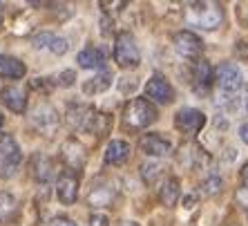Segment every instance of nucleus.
<instances>
[{
	"mask_svg": "<svg viewBox=\"0 0 248 226\" xmlns=\"http://www.w3.org/2000/svg\"><path fill=\"white\" fill-rule=\"evenodd\" d=\"M186 18L195 27L213 32L224 25V9L219 2H190L186 7Z\"/></svg>",
	"mask_w": 248,
	"mask_h": 226,
	"instance_id": "1",
	"label": "nucleus"
},
{
	"mask_svg": "<svg viewBox=\"0 0 248 226\" xmlns=\"http://www.w3.org/2000/svg\"><path fill=\"white\" fill-rule=\"evenodd\" d=\"M156 119H159V112H156L155 103L143 97L132 99L123 108V126L130 130H143V128L152 126Z\"/></svg>",
	"mask_w": 248,
	"mask_h": 226,
	"instance_id": "2",
	"label": "nucleus"
},
{
	"mask_svg": "<svg viewBox=\"0 0 248 226\" xmlns=\"http://www.w3.org/2000/svg\"><path fill=\"white\" fill-rule=\"evenodd\" d=\"M215 74H217V85H219V92H221V103L228 105V103H235V97L237 92L244 87V74L242 70L237 67L235 63H221L217 70H215Z\"/></svg>",
	"mask_w": 248,
	"mask_h": 226,
	"instance_id": "3",
	"label": "nucleus"
},
{
	"mask_svg": "<svg viewBox=\"0 0 248 226\" xmlns=\"http://www.w3.org/2000/svg\"><path fill=\"white\" fill-rule=\"evenodd\" d=\"M114 61L123 70L139 67V63H141V52H139L137 38L130 32H119L114 36Z\"/></svg>",
	"mask_w": 248,
	"mask_h": 226,
	"instance_id": "4",
	"label": "nucleus"
},
{
	"mask_svg": "<svg viewBox=\"0 0 248 226\" xmlns=\"http://www.w3.org/2000/svg\"><path fill=\"white\" fill-rule=\"evenodd\" d=\"M116 193H119V186H116V179L112 177H96L92 181V188L87 193V204L94 206V209H101V206H110L116 199Z\"/></svg>",
	"mask_w": 248,
	"mask_h": 226,
	"instance_id": "5",
	"label": "nucleus"
},
{
	"mask_svg": "<svg viewBox=\"0 0 248 226\" xmlns=\"http://www.w3.org/2000/svg\"><path fill=\"white\" fill-rule=\"evenodd\" d=\"M20 159H23V152H20V145L14 139L9 132H0V168L2 175H14L16 168L20 166Z\"/></svg>",
	"mask_w": 248,
	"mask_h": 226,
	"instance_id": "6",
	"label": "nucleus"
},
{
	"mask_svg": "<svg viewBox=\"0 0 248 226\" xmlns=\"http://www.w3.org/2000/svg\"><path fill=\"white\" fill-rule=\"evenodd\" d=\"M172 45H174V49H177V54H179L181 58H186V61H199L203 54L202 38H199L195 32H188V29H181V32L174 34Z\"/></svg>",
	"mask_w": 248,
	"mask_h": 226,
	"instance_id": "7",
	"label": "nucleus"
},
{
	"mask_svg": "<svg viewBox=\"0 0 248 226\" xmlns=\"http://www.w3.org/2000/svg\"><path fill=\"white\" fill-rule=\"evenodd\" d=\"M78 188H81V179H78V173L74 170H63V173L58 175L56 179V197L61 204L65 206H72L78 197Z\"/></svg>",
	"mask_w": 248,
	"mask_h": 226,
	"instance_id": "8",
	"label": "nucleus"
},
{
	"mask_svg": "<svg viewBox=\"0 0 248 226\" xmlns=\"http://www.w3.org/2000/svg\"><path fill=\"white\" fill-rule=\"evenodd\" d=\"M206 126V114L197 108H181L174 114V128L184 134H197Z\"/></svg>",
	"mask_w": 248,
	"mask_h": 226,
	"instance_id": "9",
	"label": "nucleus"
},
{
	"mask_svg": "<svg viewBox=\"0 0 248 226\" xmlns=\"http://www.w3.org/2000/svg\"><path fill=\"white\" fill-rule=\"evenodd\" d=\"M145 97H148V101H155V103L170 105L174 101V87L170 85L166 76L155 74L145 83Z\"/></svg>",
	"mask_w": 248,
	"mask_h": 226,
	"instance_id": "10",
	"label": "nucleus"
},
{
	"mask_svg": "<svg viewBox=\"0 0 248 226\" xmlns=\"http://www.w3.org/2000/svg\"><path fill=\"white\" fill-rule=\"evenodd\" d=\"M139 148H141L143 155H148V157H168L170 152H172V144H170V139H166V137L159 134V132L143 134L141 141H139Z\"/></svg>",
	"mask_w": 248,
	"mask_h": 226,
	"instance_id": "11",
	"label": "nucleus"
},
{
	"mask_svg": "<svg viewBox=\"0 0 248 226\" xmlns=\"http://www.w3.org/2000/svg\"><path fill=\"white\" fill-rule=\"evenodd\" d=\"M29 168H31V175H34V179L38 184H49L56 177V163H54V159L47 155H41V152H36L31 157Z\"/></svg>",
	"mask_w": 248,
	"mask_h": 226,
	"instance_id": "12",
	"label": "nucleus"
},
{
	"mask_svg": "<svg viewBox=\"0 0 248 226\" xmlns=\"http://www.w3.org/2000/svg\"><path fill=\"white\" fill-rule=\"evenodd\" d=\"M94 110L92 105H83V103H69L67 108V123L69 128H76V130H90L94 121Z\"/></svg>",
	"mask_w": 248,
	"mask_h": 226,
	"instance_id": "13",
	"label": "nucleus"
},
{
	"mask_svg": "<svg viewBox=\"0 0 248 226\" xmlns=\"http://www.w3.org/2000/svg\"><path fill=\"white\" fill-rule=\"evenodd\" d=\"M215 79H217V74H215L213 65L208 63V61H197L195 70H192V85H195V92L197 94H206L210 87H213Z\"/></svg>",
	"mask_w": 248,
	"mask_h": 226,
	"instance_id": "14",
	"label": "nucleus"
},
{
	"mask_svg": "<svg viewBox=\"0 0 248 226\" xmlns=\"http://www.w3.org/2000/svg\"><path fill=\"white\" fill-rule=\"evenodd\" d=\"M61 157H63V161L69 166V170H81L87 161V152L81 144L76 139H67L61 148Z\"/></svg>",
	"mask_w": 248,
	"mask_h": 226,
	"instance_id": "15",
	"label": "nucleus"
},
{
	"mask_svg": "<svg viewBox=\"0 0 248 226\" xmlns=\"http://www.w3.org/2000/svg\"><path fill=\"white\" fill-rule=\"evenodd\" d=\"M31 45H34L36 49H47V52L56 54V56L67 52V41H65L63 36L54 34V32H41V34H36L34 38H31Z\"/></svg>",
	"mask_w": 248,
	"mask_h": 226,
	"instance_id": "16",
	"label": "nucleus"
},
{
	"mask_svg": "<svg viewBox=\"0 0 248 226\" xmlns=\"http://www.w3.org/2000/svg\"><path fill=\"white\" fill-rule=\"evenodd\" d=\"M0 99H2V103H5L9 110L16 112V114H23V112L27 110V94H25L23 87H18V85L2 87V90H0Z\"/></svg>",
	"mask_w": 248,
	"mask_h": 226,
	"instance_id": "17",
	"label": "nucleus"
},
{
	"mask_svg": "<svg viewBox=\"0 0 248 226\" xmlns=\"http://www.w3.org/2000/svg\"><path fill=\"white\" fill-rule=\"evenodd\" d=\"M130 157V144L123 139H112L105 148V163L108 166H121Z\"/></svg>",
	"mask_w": 248,
	"mask_h": 226,
	"instance_id": "18",
	"label": "nucleus"
},
{
	"mask_svg": "<svg viewBox=\"0 0 248 226\" xmlns=\"http://www.w3.org/2000/svg\"><path fill=\"white\" fill-rule=\"evenodd\" d=\"M31 121H34V126L38 128V130H45V132L49 134L54 128L58 126V114L52 105H41V108H36V112L31 114Z\"/></svg>",
	"mask_w": 248,
	"mask_h": 226,
	"instance_id": "19",
	"label": "nucleus"
},
{
	"mask_svg": "<svg viewBox=\"0 0 248 226\" xmlns=\"http://www.w3.org/2000/svg\"><path fill=\"white\" fill-rule=\"evenodd\" d=\"M78 65L83 70H105V54L98 47H85L78 52Z\"/></svg>",
	"mask_w": 248,
	"mask_h": 226,
	"instance_id": "20",
	"label": "nucleus"
},
{
	"mask_svg": "<svg viewBox=\"0 0 248 226\" xmlns=\"http://www.w3.org/2000/svg\"><path fill=\"white\" fill-rule=\"evenodd\" d=\"M25 74H27V67H25L23 61H18L16 56L0 54V76H7V79H23Z\"/></svg>",
	"mask_w": 248,
	"mask_h": 226,
	"instance_id": "21",
	"label": "nucleus"
},
{
	"mask_svg": "<svg viewBox=\"0 0 248 226\" xmlns=\"http://www.w3.org/2000/svg\"><path fill=\"white\" fill-rule=\"evenodd\" d=\"M110 85H112V72L101 70L98 74H94V79H87V81L83 83V94L94 97V94L105 92Z\"/></svg>",
	"mask_w": 248,
	"mask_h": 226,
	"instance_id": "22",
	"label": "nucleus"
},
{
	"mask_svg": "<svg viewBox=\"0 0 248 226\" xmlns=\"http://www.w3.org/2000/svg\"><path fill=\"white\" fill-rule=\"evenodd\" d=\"M186 159V163L190 166V168H199L202 163H208L210 161V157L203 152L202 145H197V144H188L181 148V161Z\"/></svg>",
	"mask_w": 248,
	"mask_h": 226,
	"instance_id": "23",
	"label": "nucleus"
},
{
	"mask_svg": "<svg viewBox=\"0 0 248 226\" xmlns=\"http://www.w3.org/2000/svg\"><path fill=\"white\" fill-rule=\"evenodd\" d=\"M179 195H181L179 179H177V177H168V179L161 184V191H159V199H161V204H166V206H174V204L179 202Z\"/></svg>",
	"mask_w": 248,
	"mask_h": 226,
	"instance_id": "24",
	"label": "nucleus"
},
{
	"mask_svg": "<svg viewBox=\"0 0 248 226\" xmlns=\"http://www.w3.org/2000/svg\"><path fill=\"white\" fill-rule=\"evenodd\" d=\"M16 210H18L16 197H14V195H9V193H0V220H2V222L12 220Z\"/></svg>",
	"mask_w": 248,
	"mask_h": 226,
	"instance_id": "25",
	"label": "nucleus"
},
{
	"mask_svg": "<svg viewBox=\"0 0 248 226\" xmlns=\"http://www.w3.org/2000/svg\"><path fill=\"white\" fill-rule=\"evenodd\" d=\"M159 175H161V166H159V163L148 161V163L141 166V177H143L145 184H155Z\"/></svg>",
	"mask_w": 248,
	"mask_h": 226,
	"instance_id": "26",
	"label": "nucleus"
},
{
	"mask_svg": "<svg viewBox=\"0 0 248 226\" xmlns=\"http://www.w3.org/2000/svg\"><path fill=\"white\" fill-rule=\"evenodd\" d=\"M221 186H224V179H221L219 175H210L206 179V184H203V191H206L208 195H215V193L221 191Z\"/></svg>",
	"mask_w": 248,
	"mask_h": 226,
	"instance_id": "27",
	"label": "nucleus"
},
{
	"mask_svg": "<svg viewBox=\"0 0 248 226\" xmlns=\"http://www.w3.org/2000/svg\"><path fill=\"white\" fill-rule=\"evenodd\" d=\"M90 226H110V217L103 213H94L90 217Z\"/></svg>",
	"mask_w": 248,
	"mask_h": 226,
	"instance_id": "28",
	"label": "nucleus"
},
{
	"mask_svg": "<svg viewBox=\"0 0 248 226\" xmlns=\"http://www.w3.org/2000/svg\"><path fill=\"white\" fill-rule=\"evenodd\" d=\"M74 79H76V72H72V70H67V72H63V74H58V85H72L74 83Z\"/></svg>",
	"mask_w": 248,
	"mask_h": 226,
	"instance_id": "29",
	"label": "nucleus"
},
{
	"mask_svg": "<svg viewBox=\"0 0 248 226\" xmlns=\"http://www.w3.org/2000/svg\"><path fill=\"white\" fill-rule=\"evenodd\" d=\"M49 226H78L76 222H72L69 217H63V215H58V217H54L52 222H49Z\"/></svg>",
	"mask_w": 248,
	"mask_h": 226,
	"instance_id": "30",
	"label": "nucleus"
},
{
	"mask_svg": "<svg viewBox=\"0 0 248 226\" xmlns=\"http://www.w3.org/2000/svg\"><path fill=\"white\" fill-rule=\"evenodd\" d=\"M239 177H242V191L248 193V163L242 168V175H239Z\"/></svg>",
	"mask_w": 248,
	"mask_h": 226,
	"instance_id": "31",
	"label": "nucleus"
},
{
	"mask_svg": "<svg viewBox=\"0 0 248 226\" xmlns=\"http://www.w3.org/2000/svg\"><path fill=\"white\" fill-rule=\"evenodd\" d=\"M239 139H242L244 144L248 145V123H244V126L239 128Z\"/></svg>",
	"mask_w": 248,
	"mask_h": 226,
	"instance_id": "32",
	"label": "nucleus"
},
{
	"mask_svg": "<svg viewBox=\"0 0 248 226\" xmlns=\"http://www.w3.org/2000/svg\"><path fill=\"white\" fill-rule=\"evenodd\" d=\"M244 105H246V112H248V85L244 87Z\"/></svg>",
	"mask_w": 248,
	"mask_h": 226,
	"instance_id": "33",
	"label": "nucleus"
},
{
	"mask_svg": "<svg viewBox=\"0 0 248 226\" xmlns=\"http://www.w3.org/2000/svg\"><path fill=\"white\" fill-rule=\"evenodd\" d=\"M119 226H139V224H137V222H130V220H127V222H121Z\"/></svg>",
	"mask_w": 248,
	"mask_h": 226,
	"instance_id": "34",
	"label": "nucleus"
},
{
	"mask_svg": "<svg viewBox=\"0 0 248 226\" xmlns=\"http://www.w3.org/2000/svg\"><path fill=\"white\" fill-rule=\"evenodd\" d=\"M2 14H5V5L0 2V20H2Z\"/></svg>",
	"mask_w": 248,
	"mask_h": 226,
	"instance_id": "35",
	"label": "nucleus"
},
{
	"mask_svg": "<svg viewBox=\"0 0 248 226\" xmlns=\"http://www.w3.org/2000/svg\"><path fill=\"white\" fill-rule=\"evenodd\" d=\"M2 123H5V116H2V112H0V128H2Z\"/></svg>",
	"mask_w": 248,
	"mask_h": 226,
	"instance_id": "36",
	"label": "nucleus"
}]
</instances>
